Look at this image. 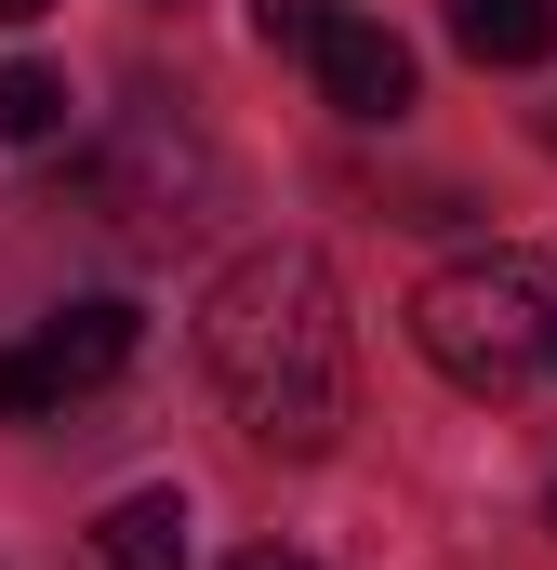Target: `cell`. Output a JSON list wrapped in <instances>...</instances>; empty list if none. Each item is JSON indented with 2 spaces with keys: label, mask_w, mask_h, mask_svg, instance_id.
Listing matches in <instances>:
<instances>
[{
  "label": "cell",
  "mask_w": 557,
  "mask_h": 570,
  "mask_svg": "<svg viewBox=\"0 0 557 570\" xmlns=\"http://www.w3.org/2000/svg\"><path fill=\"white\" fill-rule=\"evenodd\" d=\"M40 13H53V0H0V27H40Z\"/></svg>",
  "instance_id": "11"
},
{
  "label": "cell",
  "mask_w": 557,
  "mask_h": 570,
  "mask_svg": "<svg viewBox=\"0 0 557 570\" xmlns=\"http://www.w3.org/2000/svg\"><path fill=\"white\" fill-rule=\"evenodd\" d=\"M305 67H319V94H332L345 120H399V107H412V40L372 27V13H332Z\"/></svg>",
  "instance_id": "5"
},
{
  "label": "cell",
  "mask_w": 557,
  "mask_h": 570,
  "mask_svg": "<svg viewBox=\"0 0 557 570\" xmlns=\"http://www.w3.org/2000/svg\"><path fill=\"white\" fill-rule=\"evenodd\" d=\"M146 345V318L120 305V292H80V305H53L13 358H0V412L13 425H40V412H67V399H94V385H120Z\"/></svg>",
  "instance_id": "4"
},
{
  "label": "cell",
  "mask_w": 557,
  "mask_h": 570,
  "mask_svg": "<svg viewBox=\"0 0 557 570\" xmlns=\"http://www.w3.org/2000/svg\"><path fill=\"white\" fill-rule=\"evenodd\" d=\"M545 134H557V120H545Z\"/></svg>",
  "instance_id": "12"
},
{
  "label": "cell",
  "mask_w": 557,
  "mask_h": 570,
  "mask_svg": "<svg viewBox=\"0 0 557 570\" xmlns=\"http://www.w3.org/2000/svg\"><path fill=\"white\" fill-rule=\"evenodd\" d=\"M412 345L438 385L465 399H518L531 372H557V279L545 253H451L412 292Z\"/></svg>",
  "instance_id": "2"
},
{
  "label": "cell",
  "mask_w": 557,
  "mask_h": 570,
  "mask_svg": "<svg viewBox=\"0 0 557 570\" xmlns=\"http://www.w3.org/2000/svg\"><path fill=\"white\" fill-rule=\"evenodd\" d=\"M213 134L186 120V107H120L107 120V146L80 159V213L120 239V253H173V239H199V213H213Z\"/></svg>",
  "instance_id": "3"
},
{
  "label": "cell",
  "mask_w": 557,
  "mask_h": 570,
  "mask_svg": "<svg viewBox=\"0 0 557 570\" xmlns=\"http://www.w3.org/2000/svg\"><path fill=\"white\" fill-rule=\"evenodd\" d=\"M319 27H332L319 0H253V40H266V53H319Z\"/></svg>",
  "instance_id": "9"
},
{
  "label": "cell",
  "mask_w": 557,
  "mask_h": 570,
  "mask_svg": "<svg viewBox=\"0 0 557 570\" xmlns=\"http://www.w3.org/2000/svg\"><path fill=\"white\" fill-rule=\"evenodd\" d=\"M186 544H199L186 491H120V504L94 518V558L107 570H186Z\"/></svg>",
  "instance_id": "6"
},
{
  "label": "cell",
  "mask_w": 557,
  "mask_h": 570,
  "mask_svg": "<svg viewBox=\"0 0 557 570\" xmlns=\"http://www.w3.org/2000/svg\"><path fill=\"white\" fill-rule=\"evenodd\" d=\"M199 372L266 451H332L345 425V292L319 253H240L199 305Z\"/></svg>",
  "instance_id": "1"
},
{
  "label": "cell",
  "mask_w": 557,
  "mask_h": 570,
  "mask_svg": "<svg viewBox=\"0 0 557 570\" xmlns=\"http://www.w3.org/2000/svg\"><path fill=\"white\" fill-rule=\"evenodd\" d=\"M67 107H80V94H67L40 53H13V67H0V146H53V134H67Z\"/></svg>",
  "instance_id": "8"
},
{
  "label": "cell",
  "mask_w": 557,
  "mask_h": 570,
  "mask_svg": "<svg viewBox=\"0 0 557 570\" xmlns=\"http://www.w3.org/2000/svg\"><path fill=\"white\" fill-rule=\"evenodd\" d=\"M451 40L478 67H545L557 53V0H451Z\"/></svg>",
  "instance_id": "7"
},
{
  "label": "cell",
  "mask_w": 557,
  "mask_h": 570,
  "mask_svg": "<svg viewBox=\"0 0 557 570\" xmlns=\"http://www.w3.org/2000/svg\"><path fill=\"white\" fill-rule=\"evenodd\" d=\"M226 570H319V558H292V544H253V558H226Z\"/></svg>",
  "instance_id": "10"
}]
</instances>
